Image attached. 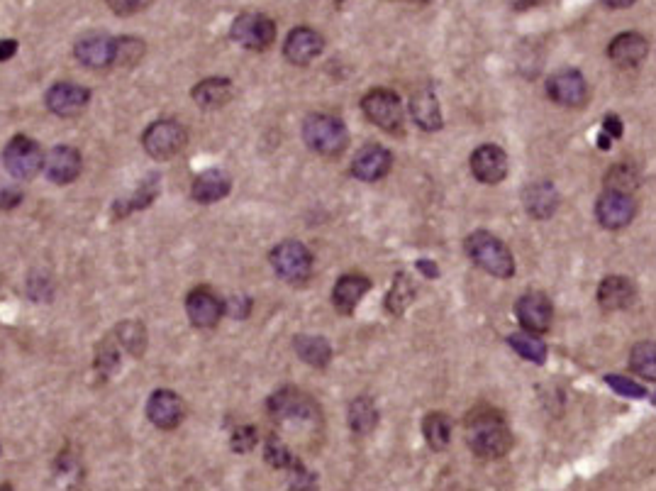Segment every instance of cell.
Listing matches in <instances>:
<instances>
[{"mask_svg":"<svg viewBox=\"0 0 656 491\" xmlns=\"http://www.w3.org/2000/svg\"><path fill=\"white\" fill-rule=\"evenodd\" d=\"M630 369L642 379L654 382L656 379V347L652 340L637 342L630 352Z\"/></svg>","mask_w":656,"mask_h":491,"instance_id":"cell-35","label":"cell"},{"mask_svg":"<svg viewBox=\"0 0 656 491\" xmlns=\"http://www.w3.org/2000/svg\"><path fill=\"white\" fill-rule=\"evenodd\" d=\"M15 52H18V42L15 40L0 42V62H8V59H13Z\"/></svg>","mask_w":656,"mask_h":491,"instance_id":"cell-45","label":"cell"},{"mask_svg":"<svg viewBox=\"0 0 656 491\" xmlns=\"http://www.w3.org/2000/svg\"><path fill=\"white\" fill-rule=\"evenodd\" d=\"M303 142L313 152L322 154V157H337V154H342L349 145L347 125L335 118V115H308V118L303 120Z\"/></svg>","mask_w":656,"mask_h":491,"instance_id":"cell-3","label":"cell"},{"mask_svg":"<svg viewBox=\"0 0 656 491\" xmlns=\"http://www.w3.org/2000/svg\"><path fill=\"white\" fill-rule=\"evenodd\" d=\"M517 321L530 333H547L554 321V308L547 294L542 291H527L515 303Z\"/></svg>","mask_w":656,"mask_h":491,"instance_id":"cell-11","label":"cell"},{"mask_svg":"<svg viewBox=\"0 0 656 491\" xmlns=\"http://www.w3.org/2000/svg\"><path fill=\"white\" fill-rule=\"evenodd\" d=\"M637 301V286L632 279L620 277V274H610L600 281L598 286V303L603 311H625Z\"/></svg>","mask_w":656,"mask_h":491,"instance_id":"cell-21","label":"cell"},{"mask_svg":"<svg viewBox=\"0 0 656 491\" xmlns=\"http://www.w3.org/2000/svg\"><path fill=\"white\" fill-rule=\"evenodd\" d=\"M418 269H420L422 274H425V277H430V279H435L437 274H439L437 264H432L430 259H420V262H418Z\"/></svg>","mask_w":656,"mask_h":491,"instance_id":"cell-46","label":"cell"},{"mask_svg":"<svg viewBox=\"0 0 656 491\" xmlns=\"http://www.w3.org/2000/svg\"><path fill=\"white\" fill-rule=\"evenodd\" d=\"M342 3H347V0H337V5H342Z\"/></svg>","mask_w":656,"mask_h":491,"instance_id":"cell-50","label":"cell"},{"mask_svg":"<svg viewBox=\"0 0 656 491\" xmlns=\"http://www.w3.org/2000/svg\"><path fill=\"white\" fill-rule=\"evenodd\" d=\"M639 181H642V176H639L637 167L635 164H627V162L615 164V167L608 171V176H605V184H608V189L622 191V193L635 191L639 186Z\"/></svg>","mask_w":656,"mask_h":491,"instance_id":"cell-37","label":"cell"},{"mask_svg":"<svg viewBox=\"0 0 656 491\" xmlns=\"http://www.w3.org/2000/svg\"><path fill=\"white\" fill-rule=\"evenodd\" d=\"M115 342L120 345L122 352L132 357H142L147 350V328L140 321H125L115 328L113 333Z\"/></svg>","mask_w":656,"mask_h":491,"instance_id":"cell-31","label":"cell"},{"mask_svg":"<svg viewBox=\"0 0 656 491\" xmlns=\"http://www.w3.org/2000/svg\"><path fill=\"white\" fill-rule=\"evenodd\" d=\"M144 57V42L135 37H122L115 40V64L113 66H132Z\"/></svg>","mask_w":656,"mask_h":491,"instance_id":"cell-39","label":"cell"},{"mask_svg":"<svg viewBox=\"0 0 656 491\" xmlns=\"http://www.w3.org/2000/svg\"><path fill=\"white\" fill-rule=\"evenodd\" d=\"M547 93L564 108H583L591 98V86L578 69H561L547 81Z\"/></svg>","mask_w":656,"mask_h":491,"instance_id":"cell-10","label":"cell"},{"mask_svg":"<svg viewBox=\"0 0 656 491\" xmlns=\"http://www.w3.org/2000/svg\"><path fill=\"white\" fill-rule=\"evenodd\" d=\"M420 3H427V0H420Z\"/></svg>","mask_w":656,"mask_h":491,"instance_id":"cell-51","label":"cell"},{"mask_svg":"<svg viewBox=\"0 0 656 491\" xmlns=\"http://www.w3.org/2000/svg\"><path fill=\"white\" fill-rule=\"evenodd\" d=\"M539 0H510V5H513L515 10H527V8H535Z\"/></svg>","mask_w":656,"mask_h":491,"instance_id":"cell-48","label":"cell"},{"mask_svg":"<svg viewBox=\"0 0 656 491\" xmlns=\"http://www.w3.org/2000/svg\"><path fill=\"white\" fill-rule=\"evenodd\" d=\"M3 162H5V169H8V174L13 176V179L27 181L42 171L44 152H42V147L32 140V137L15 135L13 140L5 145Z\"/></svg>","mask_w":656,"mask_h":491,"instance_id":"cell-8","label":"cell"},{"mask_svg":"<svg viewBox=\"0 0 656 491\" xmlns=\"http://www.w3.org/2000/svg\"><path fill=\"white\" fill-rule=\"evenodd\" d=\"M230 37L239 47L252 49V52H264L276 40V25L264 13H242L232 22Z\"/></svg>","mask_w":656,"mask_h":491,"instance_id":"cell-9","label":"cell"},{"mask_svg":"<svg viewBox=\"0 0 656 491\" xmlns=\"http://www.w3.org/2000/svg\"><path fill=\"white\" fill-rule=\"evenodd\" d=\"M271 267L276 277L288 284H305L313 274V252L298 240H286L271 250Z\"/></svg>","mask_w":656,"mask_h":491,"instance_id":"cell-5","label":"cell"},{"mask_svg":"<svg viewBox=\"0 0 656 491\" xmlns=\"http://www.w3.org/2000/svg\"><path fill=\"white\" fill-rule=\"evenodd\" d=\"M191 96L200 108L218 110V108L227 106V103H230L232 81L230 79H220V76H210V79H203L200 84L193 86Z\"/></svg>","mask_w":656,"mask_h":491,"instance_id":"cell-27","label":"cell"},{"mask_svg":"<svg viewBox=\"0 0 656 491\" xmlns=\"http://www.w3.org/2000/svg\"><path fill=\"white\" fill-rule=\"evenodd\" d=\"M105 3H108V8L113 10L115 15H120V18H130V15L147 10L149 5H152V0H105Z\"/></svg>","mask_w":656,"mask_h":491,"instance_id":"cell-42","label":"cell"},{"mask_svg":"<svg viewBox=\"0 0 656 491\" xmlns=\"http://www.w3.org/2000/svg\"><path fill=\"white\" fill-rule=\"evenodd\" d=\"M264 460L269 462V465L274 467V470H291V472H296L298 477H305V474H310V472H305L303 462H300L298 457L293 455L291 450H288V445L283 443V440L276 438V435L266 438V443H264Z\"/></svg>","mask_w":656,"mask_h":491,"instance_id":"cell-30","label":"cell"},{"mask_svg":"<svg viewBox=\"0 0 656 491\" xmlns=\"http://www.w3.org/2000/svg\"><path fill=\"white\" fill-rule=\"evenodd\" d=\"M378 423V408L369 396H359L349 404V428L357 435H369Z\"/></svg>","mask_w":656,"mask_h":491,"instance_id":"cell-33","label":"cell"},{"mask_svg":"<svg viewBox=\"0 0 656 491\" xmlns=\"http://www.w3.org/2000/svg\"><path fill=\"white\" fill-rule=\"evenodd\" d=\"M186 408H183L181 396L171 389H159L149 396L147 401V418L161 430H174L181 426Z\"/></svg>","mask_w":656,"mask_h":491,"instance_id":"cell-14","label":"cell"},{"mask_svg":"<svg viewBox=\"0 0 656 491\" xmlns=\"http://www.w3.org/2000/svg\"><path fill=\"white\" fill-rule=\"evenodd\" d=\"M42 169H44V174L54 181V184L64 186V184H71V181L79 179L81 169H83V159H81L79 150H74V147L59 145V147H54L47 157H44Z\"/></svg>","mask_w":656,"mask_h":491,"instance_id":"cell-18","label":"cell"},{"mask_svg":"<svg viewBox=\"0 0 656 491\" xmlns=\"http://www.w3.org/2000/svg\"><path fill=\"white\" fill-rule=\"evenodd\" d=\"M600 3L610 10H625V8H630V5H635L637 0H600Z\"/></svg>","mask_w":656,"mask_h":491,"instance_id":"cell-47","label":"cell"},{"mask_svg":"<svg viewBox=\"0 0 656 491\" xmlns=\"http://www.w3.org/2000/svg\"><path fill=\"white\" fill-rule=\"evenodd\" d=\"M605 384H608L613 391H617L620 396H627V399H647L649 396L647 386L635 382V379L620 377V374H608V377H605Z\"/></svg>","mask_w":656,"mask_h":491,"instance_id":"cell-40","label":"cell"},{"mask_svg":"<svg viewBox=\"0 0 656 491\" xmlns=\"http://www.w3.org/2000/svg\"><path fill=\"white\" fill-rule=\"evenodd\" d=\"M608 57L620 69H637L649 57V40L639 32H622L608 44Z\"/></svg>","mask_w":656,"mask_h":491,"instance_id":"cell-19","label":"cell"},{"mask_svg":"<svg viewBox=\"0 0 656 491\" xmlns=\"http://www.w3.org/2000/svg\"><path fill=\"white\" fill-rule=\"evenodd\" d=\"M269 413L274 421L283 423V426H300V428H313L320 423V406L303 394L300 389L286 386V389L276 391L269 399Z\"/></svg>","mask_w":656,"mask_h":491,"instance_id":"cell-4","label":"cell"},{"mask_svg":"<svg viewBox=\"0 0 656 491\" xmlns=\"http://www.w3.org/2000/svg\"><path fill=\"white\" fill-rule=\"evenodd\" d=\"M120 357H122V350L120 345L115 342L113 335L110 338H105L100 342L98 347V357H96V369L103 377H110V374H115L120 369Z\"/></svg>","mask_w":656,"mask_h":491,"instance_id":"cell-38","label":"cell"},{"mask_svg":"<svg viewBox=\"0 0 656 491\" xmlns=\"http://www.w3.org/2000/svg\"><path fill=\"white\" fill-rule=\"evenodd\" d=\"M369 289V277H364V274H344V277L337 279L335 289H332V306H335L342 316H352Z\"/></svg>","mask_w":656,"mask_h":491,"instance_id":"cell-22","label":"cell"},{"mask_svg":"<svg viewBox=\"0 0 656 491\" xmlns=\"http://www.w3.org/2000/svg\"><path fill=\"white\" fill-rule=\"evenodd\" d=\"M610 142H613V140H610V137L605 135V132H603V135L598 137V145H600V150H608V147H610Z\"/></svg>","mask_w":656,"mask_h":491,"instance_id":"cell-49","label":"cell"},{"mask_svg":"<svg viewBox=\"0 0 656 491\" xmlns=\"http://www.w3.org/2000/svg\"><path fill=\"white\" fill-rule=\"evenodd\" d=\"M522 203L525 211L537 220H547L557 213L559 208V191L552 181H537L522 191Z\"/></svg>","mask_w":656,"mask_h":491,"instance_id":"cell-24","label":"cell"},{"mask_svg":"<svg viewBox=\"0 0 656 491\" xmlns=\"http://www.w3.org/2000/svg\"><path fill=\"white\" fill-rule=\"evenodd\" d=\"M508 169V154L500 150L498 145H481L471 154V174H474L481 184H500V181L508 176Z\"/></svg>","mask_w":656,"mask_h":491,"instance_id":"cell-15","label":"cell"},{"mask_svg":"<svg viewBox=\"0 0 656 491\" xmlns=\"http://www.w3.org/2000/svg\"><path fill=\"white\" fill-rule=\"evenodd\" d=\"M47 108L59 118H74L91 101V91L79 84H54L44 96Z\"/></svg>","mask_w":656,"mask_h":491,"instance_id":"cell-20","label":"cell"},{"mask_svg":"<svg viewBox=\"0 0 656 491\" xmlns=\"http://www.w3.org/2000/svg\"><path fill=\"white\" fill-rule=\"evenodd\" d=\"M466 443L481 460H500L513 448V430L496 408L478 406L466 413Z\"/></svg>","mask_w":656,"mask_h":491,"instance_id":"cell-1","label":"cell"},{"mask_svg":"<svg viewBox=\"0 0 656 491\" xmlns=\"http://www.w3.org/2000/svg\"><path fill=\"white\" fill-rule=\"evenodd\" d=\"M422 435L432 450H447L452 443V418L444 411L427 413L422 421Z\"/></svg>","mask_w":656,"mask_h":491,"instance_id":"cell-29","label":"cell"},{"mask_svg":"<svg viewBox=\"0 0 656 491\" xmlns=\"http://www.w3.org/2000/svg\"><path fill=\"white\" fill-rule=\"evenodd\" d=\"M159 181H161L159 174L147 176V179H144L140 184V189L135 191V196L127 198V201H120L118 206H115V215L120 218V215H127L132 211H140V208L152 206L154 198L159 196Z\"/></svg>","mask_w":656,"mask_h":491,"instance_id":"cell-34","label":"cell"},{"mask_svg":"<svg viewBox=\"0 0 656 491\" xmlns=\"http://www.w3.org/2000/svg\"><path fill=\"white\" fill-rule=\"evenodd\" d=\"M293 350H296L300 360L315 369H325L332 360L330 342L320 338V335H296V340H293Z\"/></svg>","mask_w":656,"mask_h":491,"instance_id":"cell-28","label":"cell"},{"mask_svg":"<svg viewBox=\"0 0 656 491\" xmlns=\"http://www.w3.org/2000/svg\"><path fill=\"white\" fill-rule=\"evenodd\" d=\"M76 59L88 69H108L115 64V40L108 35H88L76 44Z\"/></svg>","mask_w":656,"mask_h":491,"instance_id":"cell-23","label":"cell"},{"mask_svg":"<svg viewBox=\"0 0 656 491\" xmlns=\"http://www.w3.org/2000/svg\"><path fill=\"white\" fill-rule=\"evenodd\" d=\"M603 132L610 137V140H617V137H622V123H620V118H617V115H605Z\"/></svg>","mask_w":656,"mask_h":491,"instance_id":"cell-44","label":"cell"},{"mask_svg":"<svg viewBox=\"0 0 656 491\" xmlns=\"http://www.w3.org/2000/svg\"><path fill=\"white\" fill-rule=\"evenodd\" d=\"M393 169V152L386 150L381 145H366L361 147L352 162V176H357L359 181H381L383 176L391 174Z\"/></svg>","mask_w":656,"mask_h":491,"instance_id":"cell-17","label":"cell"},{"mask_svg":"<svg viewBox=\"0 0 656 491\" xmlns=\"http://www.w3.org/2000/svg\"><path fill=\"white\" fill-rule=\"evenodd\" d=\"M322 47H325L322 35L310 27H296L288 32L286 42H283V57L296 66H308L320 57Z\"/></svg>","mask_w":656,"mask_h":491,"instance_id":"cell-16","label":"cell"},{"mask_svg":"<svg viewBox=\"0 0 656 491\" xmlns=\"http://www.w3.org/2000/svg\"><path fill=\"white\" fill-rule=\"evenodd\" d=\"M186 313L196 328H215L220 323L222 313H225V303L208 286H198L186 296Z\"/></svg>","mask_w":656,"mask_h":491,"instance_id":"cell-13","label":"cell"},{"mask_svg":"<svg viewBox=\"0 0 656 491\" xmlns=\"http://www.w3.org/2000/svg\"><path fill=\"white\" fill-rule=\"evenodd\" d=\"M410 115H413L415 125L425 132L442 130L444 125L442 108H439L437 96L430 91V88H422V91H418L413 98H410Z\"/></svg>","mask_w":656,"mask_h":491,"instance_id":"cell-26","label":"cell"},{"mask_svg":"<svg viewBox=\"0 0 656 491\" xmlns=\"http://www.w3.org/2000/svg\"><path fill=\"white\" fill-rule=\"evenodd\" d=\"M230 191H232L230 174H227L225 169H208V171H203L200 176H196L191 196H193V201L203 203V206H210V203L225 198Z\"/></svg>","mask_w":656,"mask_h":491,"instance_id":"cell-25","label":"cell"},{"mask_svg":"<svg viewBox=\"0 0 656 491\" xmlns=\"http://www.w3.org/2000/svg\"><path fill=\"white\" fill-rule=\"evenodd\" d=\"M259 445V430L254 426H239L232 433V450L235 452H252Z\"/></svg>","mask_w":656,"mask_h":491,"instance_id":"cell-41","label":"cell"},{"mask_svg":"<svg viewBox=\"0 0 656 491\" xmlns=\"http://www.w3.org/2000/svg\"><path fill=\"white\" fill-rule=\"evenodd\" d=\"M415 299V286L413 281H410L408 274L400 272L396 279H393V286H391V294L386 296V308L393 313V316H403L405 308L410 306Z\"/></svg>","mask_w":656,"mask_h":491,"instance_id":"cell-36","label":"cell"},{"mask_svg":"<svg viewBox=\"0 0 656 491\" xmlns=\"http://www.w3.org/2000/svg\"><path fill=\"white\" fill-rule=\"evenodd\" d=\"M637 213V203L632 193L622 191H605L596 201V218L603 228L622 230L632 223Z\"/></svg>","mask_w":656,"mask_h":491,"instance_id":"cell-12","label":"cell"},{"mask_svg":"<svg viewBox=\"0 0 656 491\" xmlns=\"http://www.w3.org/2000/svg\"><path fill=\"white\" fill-rule=\"evenodd\" d=\"M22 201V191L15 186H0V208H15Z\"/></svg>","mask_w":656,"mask_h":491,"instance_id":"cell-43","label":"cell"},{"mask_svg":"<svg viewBox=\"0 0 656 491\" xmlns=\"http://www.w3.org/2000/svg\"><path fill=\"white\" fill-rule=\"evenodd\" d=\"M361 110H364L369 123H374L376 128L388 132V135H400L403 132V106H400L396 91L374 88V91H369L361 98Z\"/></svg>","mask_w":656,"mask_h":491,"instance_id":"cell-6","label":"cell"},{"mask_svg":"<svg viewBox=\"0 0 656 491\" xmlns=\"http://www.w3.org/2000/svg\"><path fill=\"white\" fill-rule=\"evenodd\" d=\"M508 345L513 347L517 355L527 362L535 364H544L547 362V342L539 340L537 333H530V330H522V333H513L508 335Z\"/></svg>","mask_w":656,"mask_h":491,"instance_id":"cell-32","label":"cell"},{"mask_svg":"<svg viewBox=\"0 0 656 491\" xmlns=\"http://www.w3.org/2000/svg\"><path fill=\"white\" fill-rule=\"evenodd\" d=\"M466 255L478 269H483L491 277L510 279L515 274L513 252L500 237L488 233V230H476L466 237Z\"/></svg>","mask_w":656,"mask_h":491,"instance_id":"cell-2","label":"cell"},{"mask_svg":"<svg viewBox=\"0 0 656 491\" xmlns=\"http://www.w3.org/2000/svg\"><path fill=\"white\" fill-rule=\"evenodd\" d=\"M188 142V132L179 120H157V123L149 125L142 135V147L149 157L154 159H171L176 157Z\"/></svg>","mask_w":656,"mask_h":491,"instance_id":"cell-7","label":"cell"}]
</instances>
